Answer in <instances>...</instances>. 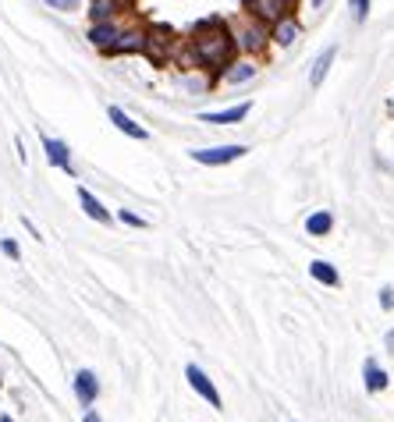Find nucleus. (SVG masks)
Returning <instances> with one entry per match:
<instances>
[{
	"instance_id": "1",
	"label": "nucleus",
	"mask_w": 394,
	"mask_h": 422,
	"mask_svg": "<svg viewBox=\"0 0 394 422\" xmlns=\"http://www.w3.org/2000/svg\"><path fill=\"white\" fill-rule=\"evenodd\" d=\"M192 47H196V57L206 68H224L227 60H231L235 39L227 36V25L220 18H206V22H199V29L192 36Z\"/></svg>"
},
{
	"instance_id": "2",
	"label": "nucleus",
	"mask_w": 394,
	"mask_h": 422,
	"mask_svg": "<svg viewBox=\"0 0 394 422\" xmlns=\"http://www.w3.org/2000/svg\"><path fill=\"white\" fill-rule=\"evenodd\" d=\"M185 379H189V387L206 401V405H210L213 412H220L224 408V401H220V394H217V387H213V379L210 376H206L196 362H189V366H185Z\"/></svg>"
},
{
	"instance_id": "3",
	"label": "nucleus",
	"mask_w": 394,
	"mask_h": 422,
	"mask_svg": "<svg viewBox=\"0 0 394 422\" xmlns=\"http://www.w3.org/2000/svg\"><path fill=\"white\" fill-rule=\"evenodd\" d=\"M245 153H248L245 145H213V150H192V160L202 167H224V163L242 160Z\"/></svg>"
},
{
	"instance_id": "4",
	"label": "nucleus",
	"mask_w": 394,
	"mask_h": 422,
	"mask_svg": "<svg viewBox=\"0 0 394 422\" xmlns=\"http://www.w3.org/2000/svg\"><path fill=\"white\" fill-rule=\"evenodd\" d=\"M248 11H253L256 18H263V22H281V18H288V4L292 0H245Z\"/></svg>"
},
{
	"instance_id": "5",
	"label": "nucleus",
	"mask_w": 394,
	"mask_h": 422,
	"mask_svg": "<svg viewBox=\"0 0 394 422\" xmlns=\"http://www.w3.org/2000/svg\"><path fill=\"white\" fill-rule=\"evenodd\" d=\"M75 397H78V405H93V401L100 397V379L93 369H78L75 373Z\"/></svg>"
},
{
	"instance_id": "6",
	"label": "nucleus",
	"mask_w": 394,
	"mask_h": 422,
	"mask_svg": "<svg viewBox=\"0 0 394 422\" xmlns=\"http://www.w3.org/2000/svg\"><path fill=\"white\" fill-rule=\"evenodd\" d=\"M43 150H47V160H50V167H57V171H68V174H75V171H71V150H68V142H60V139H50V135H43Z\"/></svg>"
},
{
	"instance_id": "7",
	"label": "nucleus",
	"mask_w": 394,
	"mask_h": 422,
	"mask_svg": "<svg viewBox=\"0 0 394 422\" xmlns=\"http://www.w3.org/2000/svg\"><path fill=\"white\" fill-rule=\"evenodd\" d=\"M107 117H111L114 128H117V132H124L128 139H139V142H146V139H150V132L142 128V124H135V121H132L128 114H124L121 107H111V110H107Z\"/></svg>"
},
{
	"instance_id": "8",
	"label": "nucleus",
	"mask_w": 394,
	"mask_h": 422,
	"mask_svg": "<svg viewBox=\"0 0 394 422\" xmlns=\"http://www.w3.org/2000/svg\"><path fill=\"white\" fill-rule=\"evenodd\" d=\"M117 36H121V29L107 18V22H93V29H89V43L100 47V50H111V47L117 43Z\"/></svg>"
},
{
	"instance_id": "9",
	"label": "nucleus",
	"mask_w": 394,
	"mask_h": 422,
	"mask_svg": "<svg viewBox=\"0 0 394 422\" xmlns=\"http://www.w3.org/2000/svg\"><path fill=\"white\" fill-rule=\"evenodd\" d=\"M362 379H366V390H369V394H380V390H387V384H391V376L380 369L377 358H366V362H362Z\"/></svg>"
},
{
	"instance_id": "10",
	"label": "nucleus",
	"mask_w": 394,
	"mask_h": 422,
	"mask_svg": "<svg viewBox=\"0 0 394 422\" xmlns=\"http://www.w3.org/2000/svg\"><path fill=\"white\" fill-rule=\"evenodd\" d=\"M253 103H238V107H227V110H213V114H199V121L206 124H238L242 117H248Z\"/></svg>"
},
{
	"instance_id": "11",
	"label": "nucleus",
	"mask_w": 394,
	"mask_h": 422,
	"mask_svg": "<svg viewBox=\"0 0 394 422\" xmlns=\"http://www.w3.org/2000/svg\"><path fill=\"white\" fill-rule=\"evenodd\" d=\"M334 60H338V47H327V50H323V54H320V57L313 60V71H309V86H313V89H320Z\"/></svg>"
},
{
	"instance_id": "12",
	"label": "nucleus",
	"mask_w": 394,
	"mask_h": 422,
	"mask_svg": "<svg viewBox=\"0 0 394 422\" xmlns=\"http://www.w3.org/2000/svg\"><path fill=\"white\" fill-rule=\"evenodd\" d=\"M330 231H334V213H327V209H316V213L305 217V235L313 238H327Z\"/></svg>"
},
{
	"instance_id": "13",
	"label": "nucleus",
	"mask_w": 394,
	"mask_h": 422,
	"mask_svg": "<svg viewBox=\"0 0 394 422\" xmlns=\"http://www.w3.org/2000/svg\"><path fill=\"white\" fill-rule=\"evenodd\" d=\"M78 202L86 209V217H93L96 224H111V209H103V202L89 192V188H78Z\"/></svg>"
},
{
	"instance_id": "14",
	"label": "nucleus",
	"mask_w": 394,
	"mask_h": 422,
	"mask_svg": "<svg viewBox=\"0 0 394 422\" xmlns=\"http://www.w3.org/2000/svg\"><path fill=\"white\" fill-rule=\"evenodd\" d=\"M309 277L320 281L323 288H341V273L330 266L327 259H313V263H309Z\"/></svg>"
},
{
	"instance_id": "15",
	"label": "nucleus",
	"mask_w": 394,
	"mask_h": 422,
	"mask_svg": "<svg viewBox=\"0 0 394 422\" xmlns=\"http://www.w3.org/2000/svg\"><path fill=\"white\" fill-rule=\"evenodd\" d=\"M135 50H146V36L142 32H121L117 43L111 47V54H135Z\"/></svg>"
},
{
	"instance_id": "16",
	"label": "nucleus",
	"mask_w": 394,
	"mask_h": 422,
	"mask_svg": "<svg viewBox=\"0 0 394 422\" xmlns=\"http://www.w3.org/2000/svg\"><path fill=\"white\" fill-rule=\"evenodd\" d=\"M295 39H299V22H295V18H281V22L274 25V43L292 47Z\"/></svg>"
},
{
	"instance_id": "17",
	"label": "nucleus",
	"mask_w": 394,
	"mask_h": 422,
	"mask_svg": "<svg viewBox=\"0 0 394 422\" xmlns=\"http://www.w3.org/2000/svg\"><path fill=\"white\" fill-rule=\"evenodd\" d=\"M253 75H256V65H245V60H242V65L224 71V82H227V86H242V82H248Z\"/></svg>"
},
{
	"instance_id": "18",
	"label": "nucleus",
	"mask_w": 394,
	"mask_h": 422,
	"mask_svg": "<svg viewBox=\"0 0 394 422\" xmlns=\"http://www.w3.org/2000/svg\"><path fill=\"white\" fill-rule=\"evenodd\" d=\"M114 14V0H93V22H107Z\"/></svg>"
},
{
	"instance_id": "19",
	"label": "nucleus",
	"mask_w": 394,
	"mask_h": 422,
	"mask_svg": "<svg viewBox=\"0 0 394 422\" xmlns=\"http://www.w3.org/2000/svg\"><path fill=\"white\" fill-rule=\"evenodd\" d=\"M238 43H242L245 50H259V47H263V36H259V29H248V32H242Z\"/></svg>"
},
{
	"instance_id": "20",
	"label": "nucleus",
	"mask_w": 394,
	"mask_h": 422,
	"mask_svg": "<svg viewBox=\"0 0 394 422\" xmlns=\"http://www.w3.org/2000/svg\"><path fill=\"white\" fill-rule=\"evenodd\" d=\"M348 8H351V18L362 25L366 22V14H369V0H348Z\"/></svg>"
},
{
	"instance_id": "21",
	"label": "nucleus",
	"mask_w": 394,
	"mask_h": 422,
	"mask_svg": "<svg viewBox=\"0 0 394 422\" xmlns=\"http://www.w3.org/2000/svg\"><path fill=\"white\" fill-rule=\"evenodd\" d=\"M0 252H4L8 259H14V263L22 259V248H18V242H14V238H4V242H0Z\"/></svg>"
},
{
	"instance_id": "22",
	"label": "nucleus",
	"mask_w": 394,
	"mask_h": 422,
	"mask_svg": "<svg viewBox=\"0 0 394 422\" xmlns=\"http://www.w3.org/2000/svg\"><path fill=\"white\" fill-rule=\"evenodd\" d=\"M121 224H128V227H150L139 213H132V209H121Z\"/></svg>"
},
{
	"instance_id": "23",
	"label": "nucleus",
	"mask_w": 394,
	"mask_h": 422,
	"mask_svg": "<svg viewBox=\"0 0 394 422\" xmlns=\"http://www.w3.org/2000/svg\"><path fill=\"white\" fill-rule=\"evenodd\" d=\"M380 309H384V312L394 309V288H380Z\"/></svg>"
},
{
	"instance_id": "24",
	"label": "nucleus",
	"mask_w": 394,
	"mask_h": 422,
	"mask_svg": "<svg viewBox=\"0 0 394 422\" xmlns=\"http://www.w3.org/2000/svg\"><path fill=\"white\" fill-rule=\"evenodd\" d=\"M50 8H57V11H75L78 8V0H47Z\"/></svg>"
},
{
	"instance_id": "25",
	"label": "nucleus",
	"mask_w": 394,
	"mask_h": 422,
	"mask_svg": "<svg viewBox=\"0 0 394 422\" xmlns=\"http://www.w3.org/2000/svg\"><path fill=\"white\" fill-rule=\"evenodd\" d=\"M82 422H103V419H100L93 408H86V415H82Z\"/></svg>"
},
{
	"instance_id": "26",
	"label": "nucleus",
	"mask_w": 394,
	"mask_h": 422,
	"mask_svg": "<svg viewBox=\"0 0 394 422\" xmlns=\"http://www.w3.org/2000/svg\"><path fill=\"white\" fill-rule=\"evenodd\" d=\"M387 348H391V351H394V330H391V333H387Z\"/></svg>"
},
{
	"instance_id": "27",
	"label": "nucleus",
	"mask_w": 394,
	"mask_h": 422,
	"mask_svg": "<svg viewBox=\"0 0 394 422\" xmlns=\"http://www.w3.org/2000/svg\"><path fill=\"white\" fill-rule=\"evenodd\" d=\"M309 4H313V8H323V0H309Z\"/></svg>"
},
{
	"instance_id": "28",
	"label": "nucleus",
	"mask_w": 394,
	"mask_h": 422,
	"mask_svg": "<svg viewBox=\"0 0 394 422\" xmlns=\"http://www.w3.org/2000/svg\"><path fill=\"white\" fill-rule=\"evenodd\" d=\"M0 422H14V419H11V415H0Z\"/></svg>"
}]
</instances>
